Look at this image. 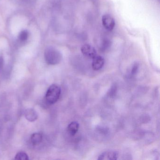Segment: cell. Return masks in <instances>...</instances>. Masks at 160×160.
I'll list each match as a JSON object with an SVG mask.
<instances>
[{"label": "cell", "instance_id": "1", "mask_svg": "<svg viewBox=\"0 0 160 160\" xmlns=\"http://www.w3.org/2000/svg\"><path fill=\"white\" fill-rule=\"evenodd\" d=\"M45 59L48 64L56 65L62 59V55L59 50L53 47H48L44 52Z\"/></svg>", "mask_w": 160, "mask_h": 160}, {"label": "cell", "instance_id": "2", "mask_svg": "<svg viewBox=\"0 0 160 160\" xmlns=\"http://www.w3.org/2000/svg\"><path fill=\"white\" fill-rule=\"evenodd\" d=\"M61 93V89L58 85H51L47 91L45 99L49 104H54L58 102Z\"/></svg>", "mask_w": 160, "mask_h": 160}, {"label": "cell", "instance_id": "3", "mask_svg": "<svg viewBox=\"0 0 160 160\" xmlns=\"http://www.w3.org/2000/svg\"><path fill=\"white\" fill-rule=\"evenodd\" d=\"M102 24L107 30L112 31L115 27V19L109 14H105L102 17Z\"/></svg>", "mask_w": 160, "mask_h": 160}, {"label": "cell", "instance_id": "4", "mask_svg": "<svg viewBox=\"0 0 160 160\" xmlns=\"http://www.w3.org/2000/svg\"><path fill=\"white\" fill-rule=\"evenodd\" d=\"M82 54L89 58L93 59L97 56V52L95 48L90 45L86 44L82 46L81 48Z\"/></svg>", "mask_w": 160, "mask_h": 160}, {"label": "cell", "instance_id": "5", "mask_svg": "<svg viewBox=\"0 0 160 160\" xmlns=\"http://www.w3.org/2000/svg\"><path fill=\"white\" fill-rule=\"evenodd\" d=\"M118 157V153L115 151H108L99 155L98 160H117Z\"/></svg>", "mask_w": 160, "mask_h": 160}, {"label": "cell", "instance_id": "6", "mask_svg": "<svg viewBox=\"0 0 160 160\" xmlns=\"http://www.w3.org/2000/svg\"><path fill=\"white\" fill-rule=\"evenodd\" d=\"M105 63V60L103 57L100 56H96L92 59V68L94 71H99L101 70Z\"/></svg>", "mask_w": 160, "mask_h": 160}, {"label": "cell", "instance_id": "7", "mask_svg": "<svg viewBox=\"0 0 160 160\" xmlns=\"http://www.w3.org/2000/svg\"><path fill=\"white\" fill-rule=\"evenodd\" d=\"M79 124L77 121H73L68 125L67 127L68 133L71 135L74 136L78 132Z\"/></svg>", "mask_w": 160, "mask_h": 160}, {"label": "cell", "instance_id": "8", "mask_svg": "<svg viewBox=\"0 0 160 160\" xmlns=\"http://www.w3.org/2000/svg\"><path fill=\"white\" fill-rule=\"evenodd\" d=\"M30 140L32 145L34 146H37L42 142V136L39 133H35L32 135Z\"/></svg>", "mask_w": 160, "mask_h": 160}, {"label": "cell", "instance_id": "9", "mask_svg": "<svg viewBox=\"0 0 160 160\" xmlns=\"http://www.w3.org/2000/svg\"><path fill=\"white\" fill-rule=\"evenodd\" d=\"M26 118L30 121H34L37 118V115L35 111L32 109H28L25 114Z\"/></svg>", "mask_w": 160, "mask_h": 160}, {"label": "cell", "instance_id": "10", "mask_svg": "<svg viewBox=\"0 0 160 160\" xmlns=\"http://www.w3.org/2000/svg\"><path fill=\"white\" fill-rule=\"evenodd\" d=\"M15 159L17 160H29V157L26 152H19L17 153Z\"/></svg>", "mask_w": 160, "mask_h": 160}, {"label": "cell", "instance_id": "11", "mask_svg": "<svg viewBox=\"0 0 160 160\" xmlns=\"http://www.w3.org/2000/svg\"><path fill=\"white\" fill-rule=\"evenodd\" d=\"M29 37V32L27 30H23L19 33L18 39L21 42H25L28 40Z\"/></svg>", "mask_w": 160, "mask_h": 160}, {"label": "cell", "instance_id": "12", "mask_svg": "<svg viewBox=\"0 0 160 160\" xmlns=\"http://www.w3.org/2000/svg\"><path fill=\"white\" fill-rule=\"evenodd\" d=\"M110 45H111V43H110V42L109 40H104L102 42V50H106L107 48H108L110 46Z\"/></svg>", "mask_w": 160, "mask_h": 160}, {"label": "cell", "instance_id": "13", "mask_svg": "<svg viewBox=\"0 0 160 160\" xmlns=\"http://www.w3.org/2000/svg\"><path fill=\"white\" fill-rule=\"evenodd\" d=\"M138 68H139V65L138 63H135L133 65L131 71V74L132 76L135 75L138 71Z\"/></svg>", "mask_w": 160, "mask_h": 160}, {"label": "cell", "instance_id": "14", "mask_svg": "<svg viewBox=\"0 0 160 160\" xmlns=\"http://www.w3.org/2000/svg\"><path fill=\"white\" fill-rule=\"evenodd\" d=\"M116 87L113 86V87L111 88V89H110V92H109V95H110V96H111H111L115 95V93H116Z\"/></svg>", "mask_w": 160, "mask_h": 160}]
</instances>
